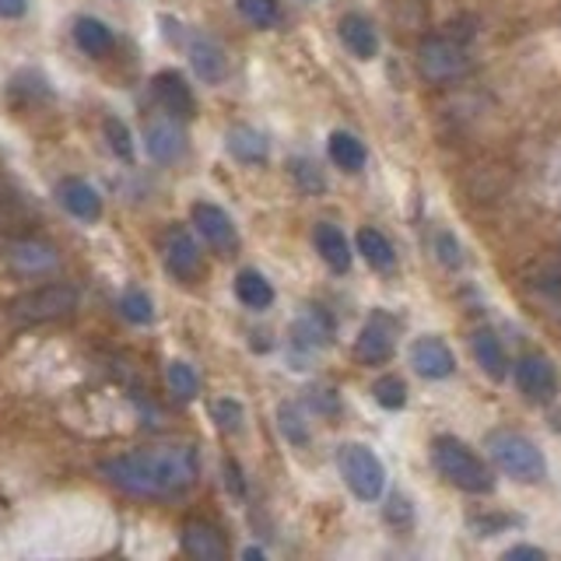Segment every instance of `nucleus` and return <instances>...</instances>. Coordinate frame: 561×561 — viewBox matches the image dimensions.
Instances as JSON below:
<instances>
[{"label": "nucleus", "mask_w": 561, "mask_h": 561, "mask_svg": "<svg viewBox=\"0 0 561 561\" xmlns=\"http://www.w3.org/2000/svg\"><path fill=\"white\" fill-rule=\"evenodd\" d=\"M99 473L113 488L137 499H175L197 484L201 463L193 446H151L113 456L99 463Z\"/></svg>", "instance_id": "f257e3e1"}, {"label": "nucleus", "mask_w": 561, "mask_h": 561, "mask_svg": "<svg viewBox=\"0 0 561 561\" xmlns=\"http://www.w3.org/2000/svg\"><path fill=\"white\" fill-rule=\"evenodd\" d=\"M432 463L453 488L467 491V495H491L499 484L495 470H491L481 456L456 435H435L432 438Z\"/></svg>", "instance_id": "f03ea898"}, {"label": "nucleus", "mask_w": 561, "mask_h": 561, "mask_svg": "<svg viewBox=\"0 0 561 561\" xmlns=\"http://www.w3.org/2000/svg\"><path fill=\"white\" fill-rule=\"evenodd\" d=\"M484 449L491 456V463H495L505 478H513L519 484H540L548 478V456H543V449L530 435H523L516 428L488 432Z\"/></svg>", "instance_id": "7ed1b4c3"}, {"label": "nucleus", "mask_w": 561, "mask_h": 561, "mask_svg": "<svg viewBox=\"0 0 561 561\" xmlns=\"http://www.w3.org/2000/svg\"><path fill=\"white\" fill-rule=\"evenodd\" d=\"M337 470L358 502H379L386 491V467L365 443H344L337 449Z\"/></svg>", "instance_id": "20e7f679"}, {"label": "nucleus", "mask_w": 561, "mask_h": 561, "mask_svg": "<svg viewBox=\"0 0 561 561\" xmlns=\"http://www.w3.org/2000/svg\"><path fill=\"white\" fill-rule=\"evenodd\" d=\"M417 70L421 78L432 81V84H446L463 78L470 70V53L463 46V39L443 32V35H425L417 43Z\"/></svg>", "instance_id": "39448f33"}, {"label": "nucleus", "mask_w": 561, "mask_h": 561, "mask_svg": "<svg viewBox=\"0 0 561 561\" xmlns=\"http://www.w3.org/2000/svg\"><path fill=\"white\" fill-rule=\"evenodd\" d=\"M81 295L75 285H39L11 302V312L18 323H57L75 316Z\"/></svg>", "instance_id": "423d86ee"}, {"label": "nucleus", "mask_w": 561, "mask_h": 561, "mask_svg": "<svg viewBox=\"0 0 561 561\" xmlns=\"http://www.w3.org/2000/svg\"><path fill=\"white\" fill-rule=\"evenodd\" d=\"M513 376H516L519 393L530 403H551L561 390L554 362L548 355H540V351H526V355L513 365Z\"/></svg>", "instance_id": "0eeeda50"}, {"label": "nucleus", "mask_w": 561, "mask_h": 561, "mask_svg": "<svg viewBox=\"0 0 561 561\" xmlns=\"http://www.w3.org/2000/svg\"><path fill=\"white\" fill-rule=\"evenodd\" d=\"M397 320L390 312H382V309H376L368 320L362 323V330H358V341H355V358L362 362V365H386L393 358V351H397Z\"/></svg>", "instance_id": "6e6552de"}, {"label": "nucleus", "mask_w": 561, "mask_h": 561, "mask_svg": "<svg viewBox=\"0 0 561 561\" xmlns=\"http://www.w3.org/2000/svg\"><path fill=\"white\" fill-rule=\"evenodd\" d=\"M180 548L193 561H228V554H232L221 526H215L210 519H186L180 530Z\"/></svg>", "instance_id": "1a4fd4ad"}, {"label": "nucleus", "mask_w": 561, "mask_h": 561, "mask_svg": "<svg viewBox=\"0 0 561 561\" xmlns=\"http://www.w3.org/2000/svg\"><path fill=\"white\" fill-rule=\"evenodd\" d=\"M165 267L175 280L193 285L204 274V256L197 250V239H193L183 225H172L165 236Z\"/></svg>", "instance_id": "9d476101"}, {"label": "nucleus", "mask_w": 561, "mask_h": 561, "mask_svg": "<svg viewBox=\"0 0 561 561\" xmlns=\"http://www.w3.org/2000/svg\"><path fill=\"white\" fill-rule=\"evenodd\" d=\"M190 218H193V228L215 245V250L221 256L228 253H236V245H239V232H236V225L232 218H228V210L218 207V204H210V201H197L190 210Z\"/></svg>", "instance_id": "9b49d317"}, {"label": "nucleus", "mask_w": 561, "mask_h": 561, "mask_svg": "<svg viewBox=\"0 0 561 561\" xmlns=\"http://www.w3.org/2000/svg\"><path fill=\"white\" fill-rule=\"evenodd\" d=\"M151 95L162 105V113L175 116V119H193L197 116V95L186 84V78L180 70H158L151 78Z\"/></svg>", "instance_id": "f8f14e48"}, {"label": "nucleus", "mask_w": 561, "mask_h": 561, "mask_svg": "<svg viewBox=\"0 0 561 561\" xmlns=\"http://www.w3.org/2000/svg\"><path fill=\"white\" fill-rule=\"evenodd\" d=\"M411 365H414V373L421 379L443 382V379H449L456 373V355H453V347L443 337L425 333V337H417L411 344Z\"/></svg>", "instance_id": "ddd939ff"}, {"label": "nucleus", "mask_w": 561, "mask_h": 561, "mask_svg": "<svg viewBox=\"0 0 561 561\" xmlns=\"http://www.w3.org/2000/svg\"><path fill=\"white\" fill-rule=\"evenodd\" d=\"M145 148L151 154V162L158 165H172L175 158L183 154L186 148V130L180 127V119L175 116H154L145 123Z\"/></svg>", "instance_id": "4468645a"}, {"label": "nucleus", "mask_w": 561, "mask_h": 561, "mask_svg": "<svg viewBox=\"0 0 561 561\" xmlns=\"http://www.w3.org/2000/svg\"><path fill=\"white\" fill-rule=\"evenodd\" d=\"M333 337H337V320H333L323 306H306L302 312L295 316V323H291L295 347L320 351V347H330Z\"/></svg>", "instance_id": "2eb2a0df"}, {"label": "nucleus", "mask_w": 561, "mask_h": 561, "mask_svg": "<svg viewBox=\"0 0 561 561\" xmlns=\"http://www.w3.org/2000/svg\"><path fill=\"white\" fill-rule=\"evenodd\" d=\"M470 355L491 382H505V376L513 373V365H508V355H505V344L491 327H478L470 333Z\"/></svg>", "instance_id": "dca6fc26"}, {"label": "nucleus", "mask_w": 561, "mask_h": 561, "mask_svg": "<svg viewBox=\"0 0 561 561\" xmlns=\"http://www.w3.org/2000/svg\"><path fill=\"white\" fill-rule=\"evenodd\" d=\"M57 201L60 207L67 210L70 218L78 221H99L102 218V197L95 186H88L84 180H78V175H67V180L57 183Z\"/></svg>", "instance_id": "f3484780"}, {"label": "nucleus", "mask_w": 561, "mask_h": 561, "mask_svg": "<svg viewBox=\"0 0 561 561\" xmlns=\"http://www.w3.org/2000/svg\"><path fill=\"white\" fill-rule=\"evenodd\" d=\"M337 35H341L344 49L355 60H376L379 57V32H376V25L368 22L365 14L347 11L337 22Z\"/></svg>", "instance_id": "a211bd4d"}, {"label": "nucleus", "mask_w": 561, "mask_h": 561, "mask_svg": "<svg viewBox=\"0 0 561 561\" xmlns=\"http://www.w3.org/2000/svg\"><path fill=\"white\" fill-rule=\"evenodd\" d=\"M186 57H190V67L193 75L207 84H218L228 78V57H225V46L215 43L210 35H193L190 46H186Z\"/></svg>", "instance_id": "6ab92c4d"}, {"label": "nucleus", "mask_w": 561, "mask_h": 561, "mask_svg": "<svg viewBox=\"0 0 561 561\" xmlns=\"http://www.w3.org/2000/svg\"><path fill=\"white\" fill-rule=\"evenodd\" d=\"M312 245H316V253H320V260L333 274H347L351 271V260H355V253H351L347 236L333 221H320L312 228Z\"/></svg>", "instance_id": "aec40b11"}, {"label": "nucleus", "mask_w": 561, "mask_h": 561, "mask_svg": "<svg viewBox=\"0 0 561 561\" xmlns=\"http://www.w3.org/2000/svg\"><path fill=\"white\" fill-rule=\"evenodd\" d=\"M4 256L18 274H46L57 267V260H60L57 250L43 239H18L8 245Z\"/></svg>", "instance_id": "412c9836"}, {"label": "nucleus", "mask_w": 561, "mask_h": 561, "mask_svg": "<svg viewBox=\"0 0 561 561\" xmlns=\"http://www.w3.org/2000/svg\"><path fill=\"white\" fill-rule=\"evenodd\" d=\"M225 148L242 165H263L271 158V140L263 137L256 127H245V123L225 134Z\"/></svg>", "instance_id": "4be33fe9"}, {"label": "nucleus", "mask_w": 561, "mask_h": 561, "mask_svg": "<svg viewBox=\"0 0 561 561\" xmlns=\"http://www.w3.org/2000/svg\"><path fill=\"white\" fill-rule=\"evenodd\" d=\"M327 154H330V162L337 165L341 172H362L365 162H368V151L362 140L351 134V130H333L330 140H327Z\"/></svg>", "instance_id": "5701e85b"}, {"label": "nucleus", "mask_w": 561, "mask_h": 561, "mask_svg": "<svg viewBox=\"0 0 561 561\" xmlns=\"http://www.w3.org/2000/svg\"><path fill=\"white\" fill-rule=\"evenodd\" d=\"M75 43L81 53H88V57H105V53L116 46V32L105 25L102 18L84 14L75 22Z\"/></svg>", "instance_id": "b1692460"}, {"label": "nucleus", "mask_w": 561, "mask_h": 561, "mask_svg": "<svg viewBox=\"0 0 561 561\" xmlns=\"http://www.w3.org/2000/svg\"><path fill=\"white\" fill-rule=\"evenodd\" d=\"M236 298L245 306V309H253V312H263V309H271L274 306V285L267 277H263L260 271L253 267H242L236 274Z\"/></svg>", "instance_id": "393cba45"}, {"label": "nucleus", "mask_w": 561, "mask_h": 561, "mask_svg": "<svg viewBox=\"0 0 561 561\" xmlns=\"http://www.w3.org/2000/svg\"><path fill=\"white\" fill-rule=\"evenodd\" d=\"M358 253H362V260L368 263L373 271H393L397 267V250H393V242L386 239L379 228H362L358 232Z\"/></svg>", "instance_id": "a878e982"}, {"label": "nucleus", "mask_w": 561, "mask_h": 561, "mask_svg": "<svg viewBox=\"0 0 561 561\" xmlns=\"http://www.w3.org/2000/svg\"><path fill=\"white\" fill-rule=\"evenodd\" d=\"M277 428H280V435L288 438L291 446H309V421H306V414H302V408H298L295 400H285L277 408Z\"/></svg>", "instance_id": "bb28decb"}, {"label": "nucleus", "mask_w": 561, "mask_h": 561, "mask_svg": "<svg viewBox=\"0 0 561 561\" xmlns=\"http://www.w3.org/2000/svg\"><path fill=\"white\" fill-rule=\"evenodd\" d=\"M530 288L537 291L540 302L561 320V271L558 267H537L530 277Z\"/></svg>", "instance_id": "cd10ccee"}, {"label": "nucleus", "mask_w": 561, "mask_h": 561, "mask_svg": "<svg viewBox=\"0 0 561 561\" xmlns=\"http://www.w3.org/2000/svg\"><path fill=\"white\" fill-rule=\"evenodd\" d=\"M516 526H523V516H513V513H478V516L467 519V530L473 537H484V540L516 530Z\"/></svg>", "instance_id": "c85d7f7f"}, {"label": "nucleus", "mask_w": 561, "mask_h": 561, "mask_svg": "<svg viewBox=\"0 0 561 561\" xmlns=\"http://www.w3.org/2000/svg\"><path fill=\"white\" fill-rule=\"evenodd\" d=\"M373 397L382 411H403L408 408V382L393 373H386L373 382Z\"/></svg>", "instance_id": "c756f323"}, {"label": "nucleus", "mask_w": 561, "mask_h": 561, "mask_svg": "<svg viewBox=\"0 0 561 561\" xmlns=\"http://www.w3.org/2000/svg\"><path fill=\"white\" fill-rule=\"evenodd\" d=\"M119 312H123V320H130L137 327H148L154 320V302L145 288H127L119 295Z\"/></svg>", "instance_id": "7c9ffc66"}, {"label": "nucleus", "mask_w": 561, "mask_h": 561, "mask_svg": "<svg viewBox=\"0 0 561 561\" xmlns=\"http://www.w3.org/2000/svg\"><path fill=\"white\" fill-rule=\"evenodd\" d=\"M210 417H215V425H218L225 435H239V432L245 428V411H242V403L232 400V397L210 400Z\"/></svg>", "instance_id": "2f4dec72"}, {"label": "nucleus", "mask_w": 561, "mask_h": 561, "mask_svg": "<svg viewBox=\"0 0 561 561\" xmlns=\"http://www.w3.org/2000/svg\"><path fill=\"white\" fill-rule=\"evenodd\" d=\"M102 130H105V140H110V148H113V154L119 158V162L134 165V134H130L127 123H123L119 116H105Z\"/></svg>", "instance_id": "473e14b6"}, {"label": "nucleus", "mask_w": 561, "mask_h": 561, "mask_svg": "<svg viewBox=\"0 0 561 561\" xmlns=\"http://www.w3.org/2000/svg\"><path fill=\"white\" fill-rule=\"evenodd\" d=\"M169 390L175 393V400H193L201 393V376L193 373V365H186V362H169Z\"/></svg>", "instance_id": "72a5a7b5"}, {"label": "nucleus", "mask_w": 561, "mask_h": 561, "mask_svg": "<svg viewBox=\"0 0 561 561\" xmlns=\"http://www.w3.org/2000/svg\"><path fill=\"white\" fill-rule=\"evenodd\" d=\"M236 8L253 28H274L277 18H280L277 0H236Z\"/></svg>", "instance_id": "f704fd0d"}, {"label": "nucleus", "mask_w": 561, "mask_h": 561, "mask_svg": "<svg viewBox=\"0 0 561 561\" xmlns=\"http://www.w3.org/2000/svg\"><path fill=\"white\" fill-rule=\"evenodd\" d=\"M288 169H291V180L298 183V190H306V193H323L327 190V180L320 175V169L309 162V158H291Z\"/></svg>", "instance_id": "c9c22d12"}, {"label": "nucleus", "mask_w": 561, "mask_h": 561, "mask_svg": "<svg viewBox=\"0 0 561 561\" xmlns=\"http://www.w3.org/2000/svg\"><path fill=\"white\" fill-rule=\"evenodd\" d=\"M435 256L438 260H443L446 263V267H460V263H463V253H460V242H456L449 232H438L435 236Z\"/></svg>", "instance_id": "e433bc0d"}, {"label": "nucleus", "mask_w": 561, "mask_h": 561, "mask_svg": "<svg viewBox=\"0 0 561 561\" xmlns=\"http://www.w3.org/2000/svg\"><path fill=\"white\" fill-rule=\"evenodd\" d=\"M225 488H228V495L232 499H245V473L236 460H225Z\"/></svg>", "instance_id": "4c0bfd02"}, {"label": "nucleus", "mask_w": 561, "mask_h": 561, "mask_svg": "<svg viewBox=\"0 0 561 561\" xmlns=\"http://www.w3.org/2000/svg\"><path fill=\"white\" fill-rule=\"evenodd\" d=\"M25 14H28V0H0V18L4 22H18Z\"/></svg>", "instance_id": "58836bf2"}, {"label": "nucleus", "mask_w": 561, "mask_h": 561, "mask_svg": "<svg viewBox=\"0 0 561 561\" xmlns=\"http://www.w3.org/2000/svg\"><path fill=\"white\" fill-rule=\"evenodd\" d=\"M505 558H508V561H516V558H534V561H540V558H548V551H543V548H534V543H519V548H508Z\"/></svg>", "instance_id": "ea45409f"}, {"label": "nucleus", "mask_w": 561, "mask_h": 561, "mask_svg": "<svg viewBox=\"0 0 561 561\" xmlns=\"http://www.w3.org/2000/svg\"><path fill=\"white\" fill-rule=\"evenodd\" d=\"M242 558H250V561H260V558H263V551H260V548H245V551H242Z\"/></svg>", "instance_id": "a19ab883"}]
</instances>
